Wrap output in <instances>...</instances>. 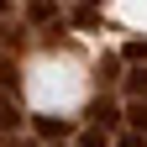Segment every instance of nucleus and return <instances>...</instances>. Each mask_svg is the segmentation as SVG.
<instances>
[{"instance_id":"nucleus-1","label":"nucleus","mask_w":147,"mask_h":147,"mask_svg":"<svg viewBox=\"0 0 147 147\" xmlns=\"http://www.w3.org/2000/svg\"><path fill=\"white\" fill-rule=\"evenodd\" d=\"M126 131H137L147 142V100H131V105H126Z\"/></svg>"},{"instance_id":"nucleus-2","label":"nucleus","mask_w":147,"mask_h":147,"mask_svg":"<svg viewBox=\"0 0 147 147\" xmlns=\"http://www.w3.org/2000/svg\"><path fill=\"white\" fill-rule=\"evenodd\" d=\"M32 126H37V137H47V142H58V137H68V121H58V116H37Z\"/></svg>"},{"instance_id":"nucleus-3","label":"nucleus","mask_w":147,"mask_h":147,"mask_svg":"<svg viewBox=\"0 0 147 147\" xmlns=\"http://www.w3.org/2000/svg\"><path fill=\"white\" fill-rule=\"evenodd\" d=\"M21 126V105L16 100H0V131H16Z\"/></svg>"},{"instance_id":"nucleus-4","label":"nucleus","mask_w":147,"mask_h":147,"mask_svg":"<svg viewBox=\"0 0 147 147\" xmlns=\"http://www.w3.org/2000/svg\"><path fill=\"white\" fill-rule=\"evenodd\" d=\"M126 95H131V100H147V68H137L131 79H126Z\"/></svg>"},{"instance_id":"nucleus-5","label":"nucleus","mask_w":147,"mask_h":147,"mask_svg":"<svg viewBox=\"0 0 147 147\" xmlns=\"http://www.w3.org/2000/svg\"><path fill=\"white\" fill-rule=\"evenodd\" d=\"M121 58H126V63H147V42H142V37H137V42H126Z\"/></svg>"},{"instance_id":"nucleus-6","label":"nucleus","mask_w":147,"mask_h":147,"mask_svg":"<svg viewBox=\"0 0 147 147\" xmlns=\"http://www.w3.org/2000/svg\"><path fill=\"white\" fill-rule=\"evenodd\" d=\"M79 147H110V137L95 131V126H84V131H79Z\"/></svg>"},{"instance_id":"nucleus-7","label":"nucleus","mask_w":147,"mask_h":147,"mask_svg":"<svg viewBox=\"0 0 147 147\" xmlns=\"http://www.w3.org/2000/svg\"><path fill=\"white\" fill-rule=\"evenodd\" d=\"M110 147H147V142H142L137 131H121V137H116V142H110Z\"/></svg>"},{"instance_id":"nucleus-8","label":"nucleus","mask_w":147,"mask_h":147,"mask_svg":"<svg viewBox=\"0 0 147 147\" xmlns=\"http://www.w3.org/2000/svg\"><path fill=\"white\" fill-rule=\"evenodd\" d=\"M5 147H32V142H5Z\"/></svg>"}]
</instances>
